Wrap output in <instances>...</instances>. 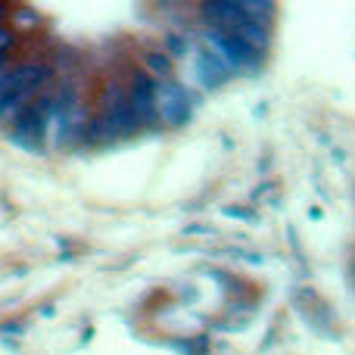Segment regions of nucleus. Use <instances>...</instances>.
I'll use <instances>...</instances> for the list:
<instances>
[{
    "label": "nucleus",
    "mask_w": 355,
    "mask_h": 355,
    "mask_svg": "<svg viewBox=\"0 0 355 355\" xmlns=\"http://www.w3.org/2000/svg\"><path fill=\"white\" fill-rule=\"evenodd\" d=\"M212 44L221 53V60L227 66H256L259 62V50H252L246 41H240L237 35H225V31H212Z\"/></svg>",
    "instance_id": "obj_2"
},
{
    "label": "nucleus",
    "mask_w": 355,
    "mask_h": 355,
    "mask_svg": "<svg viewBox=\"0 0 355 355\" xmlns=\"http://www.w3.org/2000/svg\"><path fill=\"white\" fill-rule=\"evenodd\" d=\"M227 215H231V218H243V221H256V215L246 212V209H227Z\"/></svg>",
    "instance_id": "obj_8"
},
{
    "label": "nucleus",
    "mask_w": 355,
    "mask_h": 355,
    "mask_svg": "<svg viewBox=\"0 0 355 355\" xmlns=\"http://www.w3.org/2000/svg\"><path fill=\"white\" fill-rule=\"evenodd\" d=\"M166 47H168V53H175V56H184V53H187V41H184L181 35H168V37H166Z\"/></svg>",
    "instance_id": "obj_7"
},
{
    "label": "nucleus",
    "mask_w": 355,
    "mask_h": 355,
    "mask_svg": "<svg viewBox=\"0 0 355 355\" xmlns=\"http://www.w3.org/2000/svg\"><path fill=\"white\" fill-rule=\"evenodd\" d=\"M156 112L166 125H184L190 119V97L181 85H156Z\"/></svg>",
    "instance_id": "obj_1"
},
{
    "label": "nucleus",
    "mask_w": 355,
    "mask_h": 355,
    "mask_svg": "<svg viewBox=\"0 0 355 355\" xmlns=\"http://www.w3.org/2000/svg\"><path fill=\"white\" fill-rule=\"evenodd\" d=\"M231 72L234 69L227 66L218 53H200V60H196V78H200V85L209 87V91L225 85V81L231 78Z\"/></svg>",
    "instance_id": "obj_4"
},
{
    "label": "nucleus",
    "mask_w": 355,
    "mask_h": 355,
    "mask_svg": "<svg viewBox=\"0 0 355 355\" xmlns=\"http://www.w3.org/2000/svg\"><path fill=\"white\" fill-rule=\"evenodd\" d=\"M35 103V94H10V97L0 100V122H19L28 106Z\"/></svg>",
    "instance_id": "obj_5"
},
{
    "label": "nucleus",
    "mask_w": 355,
    "mask_h": 355,
    "mask_svg": "<svg viewBox=\"0 0 355 355\" xmlns=\"http://www.w3.org/2000/svg\"><path fill=\"white\" fill-rule=\"evenodd\" d=\"M10 47H12V35L6 28H0V53H6Z\"/></svg>",
    "instance_id": "obj_9"
},
{
    "label": "nucleus",
    "mask_w": 355,
    "mask_h": 355,
    "mask_svg": "<svg viewBox=\"0 0 355 355\" xmlns=\"http://www.w3.org/2000/svg\"><path fill=\"white\" fill-rule=\"evenodd\" d=\"M128 106L137 119L144 122H153L156 116V81L150 75L137 72L135 75V85H131V94H128Z\"/></svg>",
    "instance_id": "obj_3"
},
{
    "label": "nucleus",
    "mask_w": 355,
    "mask_h": 355,
    "mask_svg": "<svg viewBox=\"0 0 355 355\" xmlns=\"http://www.w3.org/2000/svg\"><path fill=\"white\" fill-rule=\"evenodd\" d=\"M147 69H150V75L168 78V75H172V60H168L166 53H147Z\"/></svg>",
    "instance_id": "obj_6"
},
{
    "label": "nucleus",
    "mask_w": 355,
    "mask_h": 355,
    "mask_svg": "<svg viewBox=\"0 0 355 355\" xmlns=\"http://www.w3.org/2000/svg\"><path fill=\"white\" fill-rule=\"evenodd\" d=\"M6 72V53H0V75Z\"/></svg>",
    "instance_id": "obj_10"
}]
</instances>
